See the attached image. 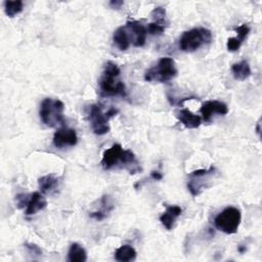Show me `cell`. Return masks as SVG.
<instances>
[{
  "instance_id": "1",
  "label": "cell",
  "mask_w": 262,
  "mask_h": 262,
  "mask_svg": "<svg viewBox=\"0 0 262 262\" xmlns=\"http://www.w3.org/2000/svg\"><path fill=\"white\" fill-rule=\"evenodd\" d=\"M100 164L104 170H110L118 166L128 169L131 174L140 170L134 154L129 149H123L119 143H115L104 150Z\"/></svg>"
},
{
  "instance_id": "2",
  "label": "cell",
  "mask_w": 262,
  "mask_h": 262,
  "mask_svg": "<svg viewBox=\"0 0 262 262\" xmlns=\"http://www.w3.org/2000/svg\"><path fill=\"white\" fill-rule=\"evenodd\" d=\"M120 68L113 61H107L99 79V88L102 96L127 95L126 86L120 80Z\"/></svg>"
},
{
  "instance_id": "3",
  "label": "cell",
  "mask_w": 262,
  "mask_h": 262,
  "mask_svg": "<svg viewBox=\"0 0 262 262\" xmlns=\"http://www.w3.org/2000/svg\"><path fill=\"white\" fill-rule=\"evenodd\" d=\"M177 68L175 61L171 57H162L157 64L149 68L144 73V80L147 82L167 83L177 76Z\"/></svg>"
},
{
  "instance_id": "4",
  "label": "cell",
  "mask_w": 262,
  "mask_h": 262,
  "mask_svg": "<svg viewBox=\"0 0 262 262\" xmlns=\"http://www.w3.org/2000/svg\"><path fill=\"white\" fill-rule=\"evenodd\" d=\"M212 33L207 28H193L182 34L179 39V48L184 52H193L203 45L210 44Z\"/></svg>"
},
{
  "instance_id": "5",
  "label": "cell",
  "mask_w": 262,
  "mask_h": 262,
  "mask_svg": "<svg viewBox=\"0 0 262 262\" xmlns=\"http://www.w3.org/2000/svg\"><path fill=\"white\" fill-rule=\"evenodd\" d=\"M63 111L64 104L61 100L47 97L41 102L39 116L47 127H55L63 122Z\"/></svg>"
},
{
  "instance_id": "6",
  "label": "cell",
  "mask_w": 262,
  "mask_h": 262,
  "mask_svg": "<svg viewBox=\"0 0 262 262\" xmlns=\"http://www.w3.org/2000/svg\"><path fill=\"white\" fill-rule=\"evenodd\" d=\"M118 113L117 108H110L106 113L102 111V107L99 104H91L88 110V120L92 131L96 135H103L110 132L108 121L112 117L116 116Z\"/></svg>"
},
{
  "instance_id": "7",
  "label": "cell",
  "mask_w": 262,
  "mask_h": 262,
  "mask_svg": "<svg viewBox=\"0 0 262 262\" xmlns=\"http://www.w3.org/2000/svg\"><path fill=\"white\" fill-rule=\"evenodd\" d=\"M242 221V213L239 209L229 206L224 208L215 218L214 225L219 230L226 234H233L237 231Z\"/></svg>"
},
{
  "instance_id": "8",
  "label": "cell",
  "mask_w": 262,
  "mask_h": 262,
  "mask_svg": "<svg viewBox=\"0 0 262 262\" xmlns=\"http://www.w3.org/2000/svg\"><path fill=\"white\" fill-rule=\"evenodd\" d=\"M216 173V169L214 167H211L209 169H199V170H194L191 173L188 174V177L190 178L187 182V188L190 191V193L194 196L199 195L202 190L207 187V182L208 181H204L203 179L207 176L210 175H214Z\"/></svg>"
},
{
  "instance_id": "9",
  "label": "cell",
  "mask_w": 262,
  "mask_h": 262,
  "mask_svg": "<svg viewBox=\"0 0 262 262\" xmlns=\"http://www.w3.org/2000/svg\"><path fill=\"white\" fill-rule=\"evenodd\" d=\"M52 142L53 145L59 149L75 146L78 142V136L75 129L69 127H61L57 131H55Z\"/></svg>"
},
{
  "instance_id": "10",
  "label": "cell",
  "mask_w": 262,
  "mask_h": 262,
  "mask_svg": "<svg viewBox=\"0 0 262 262\" xmlns=\"http://www.w3.org/2000/svg\"><path fill=\"white\" fill-rule=\"evenodd\" d=\"M200 113L202 114L203 120L209 122L215 114L221 116L226 115L228 113V107L224 102L220 100H207L202 104Z\"/></svg>"
},
{
  "instance_id": "11",
  "label": "cell",
  "mask_w": 262,
  "mask_h": 262,
  "mask_svg": "<svg viewBox=\"0 0 262 262\" xmlns=\"http://www.w3.org/2000/svg\"><path fill=\"white\" fill-rule=\"evenodd\" d=\"M126 29L129 30L130 33H132L133 39L132 44L135 47H142L145 44L146 41V28L138 20H129L126 24Z\"/></svg>"
},
{
  "instance_id": "12",
  "label": "cell",
  "mask_w": 262,
  "mask_h": 262,
  "mask_svg": "<svg viewBox=\"0 0 262 262\" xmlns=\"http://www.w3.org/2000/svg\"><path fill=\"white\" fill-rule=\"evenodd\" d=\"M38 184L43 194H52L57 191L60 185V179L55 174H47L38 179Z\"/></svg>"
},
{
  "instance_id": "13",
  "label": "cell",
  "mask_w": 262,
  "mask_h": 262,
  "mask_svg": "<svg viewBox=\"0 0 262 262\" xmlns=\"http://www.w3.org/2000/svg\"><path fill=\"white\" fill-rule=\"evenodd\" d=\"M181 213L182 209L177 205L166 206L165 212L160 216V221L166 229L171 230L174 227L176 219L181 215Z\"/></svg>"
},
{
  "instance_id": "14",
  "label": "cell",
  "mask_w": 262,
  "mask_h": 262,
  "mask_svg": "<svg viewBox=\"0 0 262 262\" xmlns=\"http://www.w3.org/2000/svg\"><path fill=\"white\" fill-rule=\"evenodd\" d=\"M178 121L187 129H195L201 126L202 118L187 108H182L176 113Z\"/></svg>"
},
{
  "instance_id": "15",
  "label": "cell",
  "mask_w": 262,
  "mask_h": 262,
  "mask_svg": "<svg viewBox=\"0 0 262 262\" xmlns=\"http://www.w3.org/2000/svg\"><path fill=\"white\" fill-rule=\"evenodd\" d=\"M47 206V202L45 200V198L43 196L42 193L35 191L33 193L30 194L28 204L26 206V210H25V214L27 216H31L36 214L37 212L43 210L44 208H46Z\"/></svg>"
},
{
  "instance_id": "16",
  "label": "cell",
  "mask_w": 262,
  "mask_h": 262,
  "mask_svg": "<svg viewBox=\"0 0 262 262\" xmlns=\"http://www.w3.org/2000/svg\"><path fill=\"white\" fill-rule=\"evenodd\" d=\"M113 209H114V205L112 203V199L110 198V195L104 194L100 199V209L90 212L89 217L97 221H101L107 217V215L110 214V212H112Z\"/></svg>"
},
{
  "instance_id": "17",
  "label": "cell",
  "mask_w": 262,
  "mask_h": 262,
  "mask_svg": "<svg viewBox=\"0 0 262 262\" xmlns=\"http://www.w3.org/2000/svg\"><path fill=\"white\" fill-rule=\"evenodd\" d=\"M113 41L115 45L121 50L125 51L130 46V37L128 35L126 27H119L113 34Z\"/></svg>"
},
{
  "instance_id": "18",
  "label": "cell",
  "mask_w": 262,
  "mask_h": 262,
  "mask_svg": "<svg viewBox=\"0 0 262 262\" xmlns=\"http://www.w3.org/2000/svg\"><path fill=\"white\" fill-rule=\"evenodd\" d=\"M231 73L235 80L244 81L251 76V68L247 60H241L231 66Z\"/></svg>"
},
{
  "instance_id": "19",
  "label": "cell",
  "mask_w": 262,
  "mask_h": 262,
  "mask_svg": "<svg viewBox=\"0 0 262 262\" xmlns=\"http://www.w3.org/2000/svg\"><path fill=\"white\" fill-rule=\"evenodd\" d=\"M137 253L135 249L130 245H123L119 247L115 252V259L119 262H130L136 259Z\"/></svg>"
},
{
  "instance_id": "20",
  "label": "cell",
  "mask_w": 262,
  "mask_h": 262,
  "mask_svg": "<svg viewBox=\"0 0 262 262\" xmlns=\"http://www.w3.org/2000/svg\"><path fill=\"white\" fill-rule=\"evenodd\" d=\"M68 259L71 262H85L87 260V253L80 244L73 243L68 252Z\"/></svg>"
},
{
  "instance_id": "21",
  "label": "cell",
  "mask_w": 262,
  "mask_h": 262,
  "mask_svg": "<svg viewBox=\"0 0 262 262\" xmlns=\"http://www.w3.org/2000/svg\"><path fill=\"white\" fill-rule=\"evenodd\" d=\"M4 5V12L8 17H14L18 13H20L24 9V3L21 0L9 1L6 0L3 3Z\"/></svg>"
},
{
  "instance_id": "22",
  "label": "cell",
  "mask_w": 262,
  "mask_h": 262,
  "mask_svg": "<svg viewBox=\"0 0 262 262\" xmlns=\"http://www.w3.org/2000/svg\"><path fill=\"white\" fill-rule=\"evenodd\" d=\"M150 15H151V17L154 19V23H157L159 25L164 26L165 20H166V10H165V8L160 7V6L156 7L151 11Z\"/></svg>"
},
{
  "instance_id": "23",
  "label": "cell",
  "mask_w": 262,
  "mask_h": 262,
  "mask_svg": "<svg viewBox=\"0 0 262 262\" xmlns=\"http://www.w3.org/2000/svg\"><path fill=\"white\" fill-rule=\"evenodd\" d=\"M234 31L236 32V39L243 44V42L245 41V39L247 38V36L250 33V27L247 24H243L236 28H234Z\"/></svg>"
},
{
  "instance_id": "24",
  "label": "cell",
  "mask_w": 262,
  "mask_h": 262,
  "mask_svg": "<svg viewBox=\"0 0 262 262\" xmlns=\"http://www.w3.org/2000/svg\"><path fill=\"white\" fill-rule=\"evenodd\" d=\"M165 31V27L162 26V25H159L157 23H150L147 25V28H146V32L150 35H161L163 34Z\"/></svg>"
},
{
  "instance_id": "25",
  "label": "cell",
  "mask_w": 262,
  "mask_h": 262,
  "mask_svg": "<svg viewBox=\"0 0 262 262\" xmlns=\"http://www.w3.org/2000/svg\"><path fill=\"white\" fill-rule=\"evenodd\" d=\"M241 46H242V43L235 37H230L227 39L226 47H227L228 51H230V52L237 51Z\"/></svg>"
},
{
  "instance_id": "26",
  "label": "cell",
  "mask_w": 262,
  "mask_h": 262,
  "mask_svg": "<svg viewBox=\"0 0 262 262\" xmlns=\"http://www.w3.org/2000/svg\"><path fill=\"white\" fill-rule=\"evenodd\" d=\"M24 246L31 255L38 256V257H40L42 255V250L37 245L32 244V243H26Z\"/></svg>"
},
{
  "instance_id": "27",
  "label": "cell",
  "mask_w": 262,
  "mask_h": 262,
  "mask_svg": "<svg viewBox=\"0 0 262 262\" xmlns=\"http://www.w3.org/2000/svg\"><path fill=\"white\" fill-rule=\"evenodd\" d=\"M29 198L30 195L27 194V193H18L15 198L16 200V204H17V207L20 209V208H24L27 206L28 204V201H29Z\"/></svg>"
},
{
  "instance_id": "28",
  "label": "cell",
  "mask_w": 262,
  "mask_h": 262,
  "mask_svg": "<svg viewBox=\"0 0 262 262\" xmlns=\"http://www.w3.org/2000/svg\"><path fill=\"white\" fill-rule=\"evenodd\" d=\"M123 4H124V2L121 1V0H115V1L113 0V1L110 2V6L114 9H119Z\"/></svg>"
},
{
  "instance_id": "29",
  "label": "cell",
  "mask_w": 262,
  "mask_h": 262,
  "mask_svg": "<svg viewBox=\"0 0 262 262\" xmlns=\"http://www.w3.org/2000/svg\"><path fill=\"white\" fill-rule=\"evenodd\" d=\"M150 177L154 179V180H161L163 178V175L162 173H160L159 171H152L150 173Z\"/></svg>"
},
{
  "instance_id": "30",
  "label": "cell",
  "mask_w": 262,
  "mask_h": 262,
  "mask_svg": "<svg viewBox=\"0 0 262 262\" xmlns=\"http://www.w3.org/2000/svg\"><path fill=\"white\" fill-rule=\"evenodd\" d=\"M246 247H243V246H239L238 248H237V251L241 253V254H243V253H245L246 252Z\"/></svg>"
},
{
  "instance_id": "31",
  "label": "cell",
  "mask_w": 262,
  "mask_h": 262,
  "mask_svg": "<svg viewBox=\"0 0 262 262\" xmlns=\"http://www.w3.org/2000/svg\"><path fill=\"white\" fill-rule=\"evenodd\" d=\"M256 132H257L258 135H260V121L256 125Z\"/></svg>"
}]
</instances>
